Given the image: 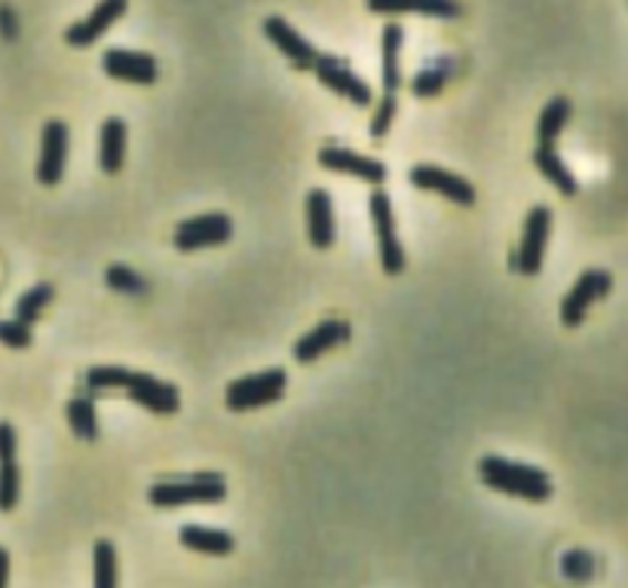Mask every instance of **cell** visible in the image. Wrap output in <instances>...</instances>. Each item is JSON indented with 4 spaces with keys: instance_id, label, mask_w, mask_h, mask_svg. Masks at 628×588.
Masks as SVG:
<instances>
[{
    "instance_id": "cell-1",
    "label": "cell",
    "mask_w": 628,
    "mask_h": 588,
    "mask_svg": "<svg viewBox=\"0 0 628 588\" xmlns=\"http://www.w3.org/2000/svg\"><path fill=\"white\" fill-rule=\"evenodd\" d=\"M478 475L487 487H494L506 497L527 499V503H546L552 497L549 475L537 466H524V463L503 457H482Z\"/></svg>"
},
{
    "instance_id": "cell-2",
    "label": "cell",
    "mask_w": 628,
    "mask_h": 588,
    "mask_svg": "<svg viewBox=\"0 0 628 588\" xmlns=\"http://www.w3.org/2000/svg\"><path fill=\"white\" fill-rule=\"evenodd\" d=\"M227 497V484L215 472H197L191 478L157 482L147 491L151 506L172 509V506H194V503H222Z\"/></svg>"
},
{
    "instance_id": "cell-3",
    "label": "cell",
    "mask_w": 628,
    "mask_h": 588,
    "mask_svg": "<svg viewBox=\"0 0 628 588\" xmlns=\"http://www.w3.org/2000/svg\"><path fill=\"white\" fill-rule=\"evenodd\" d=\"M288 378L282 368H267L249 378L234 380L227 392H224V405L230 411H255V408L274 405L286 395Z\"/></svg>"
},
{
    "instance_id": "cell-4",
    "label": "cell",
    "mask_w": 628,
    "mask_h": 588,
    "mask_svg": "<svg viewBox=\"0 0 628 588\" xmlns=\"http://www.w3.org/2000/svg\"><path fill=\"white\" fill-rule=\"evenodd\" d=\"M368 209H371V221H374V234H378V249H380V267L387 270V276H399L405 270V249L399 243L393 221V203L383 187H374V194L368 199Z\"/></svg>"
},
{
    "instance_id": "cell-5",
    "label": "cell",
    "mask_w": 628,
    "mask_h": 588,
    "mask_svg": "<svg viewBox=\"0 0 628 588\" xmlns=\"http://www.w3.org/2000/svg\"><path fill=\"white\" fill-rule=\"evenodd\" d=\"M230 236H234V221L224 212H206L178 224L172 243L178 251H199L209 246H224Z\"/></svg>"
},
{
    "instance_id": "cell-6",
    "label": "cell",
    "mask_w": 628,
    "mask_h": 588,
    "mask_svg": "<svg viewBox=\"0 0 628 588\" xmlns=\"http://www.w3.org/2000/svg\"><path fill=\"white\" fill-rule=\"evenodd\" d=\"M610 288H614V276L607 274V270H586V274L576 279L574 288L564 295V301H562L564 326L567 328L583 326V319H586V313H589L591 303L607 298V295H610Z\"/></svg>"
},
{
    "instance_id": "cell-7",
    "label": "cell",
    "mask_w": 628,
    "mask_h": 588,
    "mask_svg": "<svg viewBox=\"0 0 628 588\" xmlns=\"http://www.w3.org/2000/svg\"><path fill=\"white\" fill-rule=\"evenodd\" d=\"M313 74L319 78L322 86H328L331 92L343 95V99H347V102H353L356 107H368L371 102H374L371 86H368L366 80L359 78L353 68L343 62V59H338V55H319L313 65Z\"/></svg>"
},
{
    "instance_id": "cell-8",
    "label": "cell",
    "mask_w": 628,
    "mask_h": 588,
    "mask_svg": "<svg viewBox=\"0 0 628 588\" xmlns=\"http://www.w3.org/2000/svg\"><path fill=\"white\" fill-rule=\"evenodd\" d=\"M552 234V212L546 206H534L524 218L522 246H518V258L515 267L524 276H537L543 270V258H546V243Z\"/></svg>"
},
{
    "instance_id": "cell-9",
    "label": "cell",
    "mask_w": 628,
    "mask_h": 588,
    "mask_svg": "<svg viewBox=\"0 0 628 588\" xmlns=\"http://www.w3.org/2000/svg\"><path fill=\"white\" fill-rule=\"evenodd\" d=\"M123 392L130 395L135 405L147 408L151 414H159V417H172L178 408H182V395L178 390L166 383V380L151 378V374H135L130 371L126 374V383H123Z\"/></svg>"
},
{
    "instance_id": "cell-10",
    "label": "cell",
    "mask_w": 628,
    "mask_h": 588,
    "mask_svg": "<svg viewBox=\"0 0 628 588\" xmlns=\"http://www.w3.org/2000/svg\"><path fill=\"white\" fill-rule=\"evenodd\" d=\"M408 182L414 184L418 190H432V194L445 196L457 206H472L475 203V187L466 178H460L457 172H447L442 166L420 163V166L408 172Z\"/></svg>"
},
{
    "instance_id": "cell-11",
    "label": "cell",
    "mask_w": 628,
    "mask_h": 588,
    "mask_svg": "<svg viewBox=\"0 0 628 588\" xmlns=\"http://www.w3.org/2000/svg\"><path fill=\"white\" fill-rule=\"evenodd\" d=\"M264 38L270 40L291 65L301 68V71H313L316 59H319L316 47L303 34H298L295 25H288L282 16H267L264 19Z\"/></svg>"
},
{
    "instance_id": "cell-12",
    "label": "cell",
    "mask_w": 628,
    "mask_h": 588,
    "mask_svg": "<svg viewBox=\"0 0 628 588\" xmlns=\"http://www.w3.org/2000/svg\"><path fill=\"white\" fill-rule=\"evenodd\" d=\"M102 68H105V74L111 80H123V83H135V86H151L159 78L154 55L135 53V50H117V47L105 50Z\"/></svg>"
},
{
    "instance_id": "cell-13",
    "label": "cell",
    "mask_w": 628,
    "mask_h": 588,
    "mask_svg": "<svg viewBox=\"0 0 628 588\" xmlns=\"http://www.w3.org/2000/svg\"><path fill=\"white\" fill-rule=\"evenodd\" d=\"M126 7H130V0H99L95 10H92L86 19H80L74 25H68L65 31L68 47H74V50H86V47H92L95 40L105 34L107 28L117 25V19H123V13H126Z\"/></svg>"
},
{
    "instance_id": "cell-14",
    "label": "cell",
    "mask_w": 628,
    "mask_h": 588,
    "mask_svg": "<svg viewBox=\"0 0 628 588\" xmlns=\"http://www.w3.org/2000/svg\"><path fill=\"white\" fill-rule=\"evenodd\" d=\"M68 163V126L62 120H50L40 135V159H38V182L53 187L62 182Z\"/></svg>"
},
{
    "instance_id": "cell-15",
    "label": "cell",
    "mask_w": 628,
    "mask_h": 588,
    "mask_svg": "<svg viewBox=\"0 0 628 588\" xmlns=\"http://www.w3.org/2000/svg\"><path fill=\"white\" fill-rule=\"evenodd\" d=\"M319 166L334 175H350V178H359V182H368L380 187L387 182V166L380 159L362 157V154H353L347 147H322L319 151Z\"/></svg>"
},
{
    "instance_id": "cell-16",
    "label": "cell",
    "mask_w": 628,
    "mask_h": 588,
    "mask_svg": "<svg viewBox=\"0 0 628 588\" xmlns=\"http://www.w3.org/2000/svg\"><path fill=\"white\" fill-rule=\"evenodd\" d=\"M19 439L10 423H0V512H13L22 494V475H19Z\"/></svg>"
},
{
    "instance_id": "cell-17",
    "label": "cell",
    "mask_w": 628,
    "mask_h": 588,
    "mask_svg": "<svg viewBox=\"0 0 628 588\" xmlns=\"http://www.w3.org/2000/svg\"><path fill=\"white\" fill-rule=\"evenodd\" d=\"M347 340H350V322H347V319H326L322 326L307 331V334L295 343V359H298L301 365H310L319 355L338 350Z\"/></svg>"
},
{
    "instance_id": "cell-18",
    "label": "cell",
    "mask_w": 628,
    "mask_h": 588,
    "mask_svg": "<svg viewBox=\"0 0 628 588\" xmlns=\"http://www.w3.org/2000/svg\"><path fill=\"white\" fill-rule=\"evenodd\" d=\"M307 239L313 243V249H331L334 243V206L322 187L307 194Z\"/></svg>"
},
{
    "instance_id": "cell-19",
    "label": "cell",
    "mask_w": 628,
    "mask_h": 588,
    "mask_svg": "<svg viewBox=\"0 0 628 588\" xmlns=\"http://www.w3.org/2000/svg\"><path fill=\"white\" fill-rule=\"evenodd\" d=\"M368 10L378 16L420 13L435 19H457L463 13L460 0H368Z\"/></svg>"
},
{
    "instance_id": "cell-20",
    "label": "cell",
    "mask_w": 628,
    "mask_h": 588,
    "mask_svg": "<svg viewBox=\"0 0 628 588\" xmlns=\"http://www.w3.org/2000/svg\"><path fill=\"white\" fill-rule=\"evenodd\" d=\"M402 25H383L380 34V78H383V92H399L402 86Z\"/></svg>"
},
{
    "instance_id": "cell-21",
    "label": "cell",
    "mask_w": 628,
    "mask_h": 588,
    "mask_svg": "<svg viewBox=\"0 0 628 588\" xmlns=\"http://www.w3.org/2000/svg\"><path fill=\"white\" fill-rule=\"evenodd\" d=\"M178 539H182L184 549L199 551V555H215V558H224L234 551V536L227 530H218V527H199V524H184L178 530Z\"/></svg>"
},
{
    "instance_id": "cell-22",
    "label": "cell",
    "mask_w": 628,
    "mask_h": 588,
    "mask_svg": "<svg viewBox=\"0 0 628 588\" xmlns=\"http://www.w3.org/2000/svg\"><path fill=\"white\" fill-rule=\"evenodd\" d=\"M126 163V123L120 117H107L99 135V166L105 175H117Z\"/></svg>"
},
{
    "instance_id": "cell-23",
    "label": "cell",
    "mask_w": 628,
    "mask_h": 588,
    "mask_svg": "<svg viewBox=\"0 0 628 588\" xmlns=\"http://www.w3.org/2000/svg\"><path fill=\"white\" fill-rule=\"evenodd\" d=\"M534 163H537V169L543 172V178L558 190L562 196H576L579 190V184H576L574 172L567 169V163L558 157V151L549 147V144H539L537 151H534Z\"/></svg>"
},
{
    "instance_id": "cell-24",
    "label": "cell",
    "mask_w": 628,
    "mask_h": 588,
    "mask_svg": "<svg viewBox=\"0 0 628 588\" xmlns=\"http://www.w3.org/2000/svg\"><path fill=\"white\" fill-rule=\"evenodd\" d=\"M65 414L78 439H83V442H99V414H95V402H92L90 395L71 399Z\"/></svg>"
},
{
    "instance_id": "cell-25",
    "label": "cell",
    "mask_w": 628,
    "mask_h": 588,
    "mask_svg": "<svg viewBox=\"0 0 628 588\" xmlns=\"http://www.w3.org/2000/svg\"><path fill=\"white\" fill-rule=\"evenodd\" d=\"M567 120H570V99H552L549 105L539 111V123H537V138L539 144H555L558 142V135L564 132L567 126Z\"/></svg>"
},
{
    "instance_id": "cell-26",
    "label": "cell",
    "mask_w": 628,
    "mask_h": 588,
    "mask_svg": "<svg viewBox=\"0 0 628 588\" xmlns=\"http://www.w3.org/2000/svg\"><path fill=\"white\" fill-rule=\"evenodd\" d=\"M92 588H117V549L107 539L92 549Z\"/></svg>"
},
{
    "instance_id": "cell-27",
    "label": "cell",
    "mask_w": 628,
    "mask_h": 588,
    "mask_svg": "<svg viewBox=\"0 0 628 588\" xmlns=\"http://www.w3.org/2000/svg\"><path fill=\"white\" fill-rule=\"evenodd\" d=\"M55 298V288L50 282H38V286H31L25 295H19V301H16V322H22V326H34L43 313V307L53 301Z\"/></svg>"
},
{
    "instance_id": "cell-28",
    "label": "cell",
    "mask_w": 628,
    "mask_h": 588,
    "mask_svg": "<svg viewBox=\"0 0 628 588\" xmlns=\"http://www.w3.org/2000/svg\"><path fill=\"white\" fill-rule=\"evenodd\" d=\"M126 374H130V368H120V365L90 368V371H86V390H90V392L123 390V383H126Z\"/></svg>"
},
{
    "instance_id": "cell-29",
    "label": "cell",
    "mask_w": 628,
    "mask_h": 588,
    "mask_svg": "<svg viewBox=\"0 0 628 588\" xmlns=\"http://www.w3.org/2000/svg\"><path fill=\"white\" fill-rule=\"evenodd\" d=\"M105 282L111 288L123 291V295H144L147 291V282L135 270H130L126 264H111L105 274Z\"/></svg>"
},
{
    "instance_id": "cell-30",
    "label": "cell",
    "mask_w": 628,
    "mask_h": 588,
    "mask_svg": "<svg viewBox=\"0 0 628 588\" xmlns=\"http://www.w3.org/2000/svg\"><path fill=\"white\" fill-rule=\"evenodd\" d=\"M395 92H383V99H380L378 111H374V117H371V138H387V132L393 126V117H395Z\"/></svg>"
},
{
    "instance_id": "cell-31",
    "label": "cell",
    "mask_w": 628,
    "mask_h": 588,
    "mask_svg": "<svg viewBox=\"0 0 628 588\" xmlns=\"http://www.w3.org/2000/svg\"><path fill=\"white\" fill-rule=\"evenodd\" d=\"M31 326H22V322H16V319H3L0 322V343L3 347H10V350H28L31 347Z\"/></svg>"
},
{
    "instance_id": "cell-32",
    "label": "cell",
    "mask_w": 628,
    "mask_h": 588,
    "mask_svg": "<svg viewBox=\"0 0 628 588\" xmlns=\"http://www.w3.org/2000/svg\"><path fill=\"white\" fill-rule=\"evenodd\" d=\"M562 570L567 579H576V582H583V579H589L591 570H595V564H591V555L586 551H567L562 561Z\"/></svg>"
},
{
    "instance_id": "cell-33",
    "label": "cell",
    "mask_w": 628,
    "mask_h": 588,
    "mask_svg": "<svg viewBox=\"0 0 628 588\" xmlns=\"http://www.w3.org/2000/svg\"><path fill=\"white\" fill-rule=\"evenodd\" d=\"M442 86H445V71L442 68H426V71H420L418 78H414V83H411V90L418 92L420 99H430V95H439L442 92Z\"/></svg>"
},
{
    "instance_id": "cell-34",
    "label": "cell",
    "mask_w": 628,
    "mask_h": 588,
    "mask_svg": "<svg viewBox=\"0 0 628 588\" xmlns=\"http://www.w3.org/2000/svg\"><path fill=\"white\" fill-rule=\"evenodd\" d=\"M7 579H10V555L7 549H0V588H7Z\"/></svg>"
}]
</instances>
